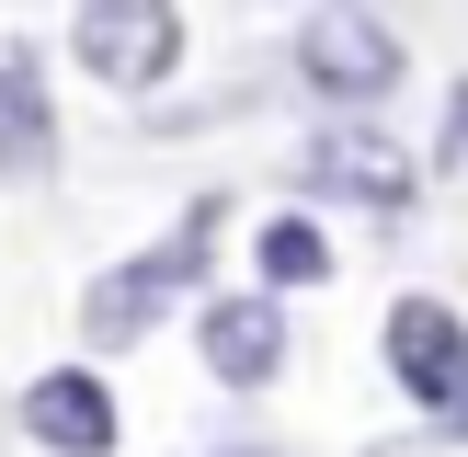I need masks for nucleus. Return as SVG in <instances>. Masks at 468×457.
I'll use <instances>...</instances> for the list:
<instances>
[{"label":"nucleus","mask_w":468,"mask_h":457,"mask_svg":"<svg viewBox=\"0 0 468 457\" xmlns=\"http://www.w3.org/2000/svg\"><path fill=\"white\" fill-rule=\"evenodd\" d=\"M434 160H468V80H457V103H446V137H434Z\"/></svg>","instance_id":"10"},{"label":"nucleus","mask_w":468,"mask_h":457,"mask_svg":"<svg viewBox=\"0 0 468 457\" xmlns=\"http://www.w3.org/2000/svg\"><path fill=\"white\" fill-rule=\"evenodd\" d=\"M23 434L58 457H114V388L91 377V366H46L35 388H23Z\"/></svg>","instance_id":"6"},{"label":"nucleus","mask_w":468,"mask_h":457,"mask_svg":"<svg viewBox=\"0 0 468 457\" xmlns=\"http://www.w3.org/2000/svg\"><path fill=\"white\" fill-rule=\"evenodd\" d=\"M446 423H457V434H468V400H457V411H446Z\"/></svg>","instance_id":"11"},{"label":"nucleus","mask_w":468,"mask_h":457,"mask_svg":"<svg viewBox=\"0 0 468 457\" xmlns=\"http://www.w3.org/2000/svg\"><path fill=\"white\" fill-rule=\"evenodd\" d=\"M218 218H229V206L206 195V206H183V228H172V240H149V251H126V263H103V274L80 286V332L103 343V355H126V343L149 332L172 297H195L206 251H218Z\"/></svg>","instance_id":"1"},{"label":"nucleus","mask_w":468,"mask_h":457,"mask_svg":"<svg viewBox=\"0 0 468 457\" xmlns=\"http://www.w3.org/2000/svg\"><path fill=\"white\" fill-rule=\"evenodd\" d=\"M195 332H206L218 388H263L274 366H286V309H274V297H206Z\"/></svg>","instance_id":"7"},{"label":"nucleus","mask_w":468,"mask_h":457,"mask_svg":"<svg viewBox=\"0 0 468 457\" xmlns=\"http://www.w3.org/2000/svg\"><path fill=\"white\" fill-rule=\"evenodd\" d=\"M69 58L91 80H114V91H149L183 58V12H160V0H80L69 12Z\"/></svg>","instance_id":"2"},{"label":"nucleus","mask_w":468,"mask_h":457,"mask_svg":"<svg viewBox=\"0 0 468 457\" xmlns=\"http://www.w3.org/2000/svg\"><path fill=\"white\" fill-rule=\"evenodd\" d=\"M309 183L343 206H366V218H411V195H423V160L388 149L378 126H320L309 137Z\"/></svg>","instance_id":"4"},{"label":"nucleus","mask_w":468,"mask_h":457,"mask_svg":"<svg viewBox=\"0 0 468 457\" xmlns=\"http://www.w3.org/2000/svg\"><path fill=\"white\" fill-rule=\"evenodd\" d=\"M388 377H400L423 411L468 400V320L446 309V297H400V309H388Z\"/></svg>","instance_id":"5"},{"label":"nucleus","mask_w":468,"mask_h":457,"mask_svg":"<svg viewBox=\"0 0 468 457\" xmlns=\"http://www.w3.org/2000/svg\"><path fill=\"white\" fill-rule=\"evenodd\" d=\"M320 274H332V240L309 218H274L263 228V286H320Z\"/></svg>","instance_id":"9"},{"label":"nucleus","mask_w":468,"mask_h":457,"mask_svg":"<svg viewBox=\"0 0 468 457\" xmlns=\"http://www.w3.org/2000/svg\"><path fill=\"white\" fill-rule=\"evenodd\" d=\"M58 160V114H46V80L23 46H0V183H46Z\"/></svg>","instance_id":"8"},{"label":"nucleus","mask_w":468,"mask_h":457,"mask_svg":"<svg viewBox=\"0 0 468 457\" xmlns=\"http://www.w3.org/2000/svg\"><path fill=\"white\" fill-rule=\"evenodd\" d=\"M297 80L320 103H378V91H400V35L378 12H309L297 23Z\"/></svg>","instance_id":"3"}]
</instances>
